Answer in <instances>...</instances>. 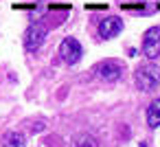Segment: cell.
Listing matches in <instances>:
<instances>
[{"instance_id":"cell-9","label":"cell","mask_w":160,"mask_h":147,"mask_svg":"<svg viewBox=\"0 0 160 147\" xmlns=\"http://www.w3.org/2000/svg\"><path fill=\"white\" fill-rule=\"evenodd\" d=\"M72 147H99V140L90 134H79L75 140H72Z\"/></svg>"},{"instance_id":"cell-11","label":"cell","mask_w":160,"mask_h":147,"mask_svg":"<svg viewBox=\"0 0 160 147\" xmlns=\"http://www.w3.org/2000/svg\"><path fill=\"white\" fill-rule=\"evenodd\" d=\"M42 129H44V123H42V121H40V123H35V125H33V132H42Z\"/></svg>"},{"instance_id":"cell-1","label":"cell","mask_w":160,"mask_h":147,"mask_svg":"<svg viewBox=\"0 0 160 147\" xmlns=\"http://www.w3.org/2000/svg\"><path fill=\"white\" fill-rule=\"evenodd\" d=\"M134 84H136V88L142 90V92H153V90L160 86V68H158L156 64H145V66L136 68Z\"/></svg>"},{"instance_id":"cell-7","label":"cell","mask_w":160,"mask_h":147,"mask_svg":"<svg viewBox=\"0 0 160 147\" xmlns=\"http://www.w3.org/2000/svg\"><path fill=\"white\" fill-rule=\"evenodd\" d=\"M2 145L5 147H27V136L22 132H7L2 136Z\"/></svg>"},{"instance_id":"cell-2","label":"cell","mask_w":160,"mask_h":147,"mask_svg":"<svg viewBox=\"0 0 160 147\" xmlns=\"http://www.w3.org/2000/svg\"><path fill=\"white\" fill-rule=\"evenodd\" d=\"M92 75L101 81H108V84H114L118 81L123 75H125V66L116 59H108V62H101L92 68Z\"/></svg>"},{"instance_id":"cell-8","label":"cell","mask_w":160,"mask_h":147,"mask_svg":"<svg viewBox=\"0 0 160 147\" xmlns=\"http://www.w3.org/2000/svg\"><path fill=\"white\" fill-rule=\"evenodd\" d=\"M147 125L149 127H160V99L149 103V108H147Z\"/></svg>"},{"instance_id":"cell-6","label":"cell","mask_w":160,"mask_h":147,"mask_svg":"<svg viewBox=\"0 0 160 147\" xmlns=\"http://www.w3.org/2000/svg\"><path fill=\"white\" fill-rule=\"evenodd\" d=\"M81 44L75 40V38H66V40H62V44H59V57L66 62V64H77L79 59H81Z\"/></svg>"},{"instance_id":"cell-5","label":"cell","mask_w":160,"mask_h":147,"mask_svg":"<svg viewBox=\"0 0 160 147\" xmlns=\"http://www.w3.org/2000/svg\"><path fill=\"white\" fill-rule=\"evenodd\" d=\"M121 31H123V20H121V18H116V16H108V18L99 20L97 33H99L101 40H112V38H116Z\"/></svg>"},{"instance_id":"cell-3","label":"cell","mask_w":160,"mask_h":147,"mask_svg":"<svg viewBox=\"0 0 160 147\" xmlns=\"http://www.w3.org/2000/svg\"><path fill=\"white\" fill-rule=\"evenodd\" d=\"M46 33H48L46 24H42V22L31 24V27L24 31V48H27V51H38V48L42 46V42L46 40Z\"/></svg>"},{"instance_id":"cell-10","label":"cell","mask_w":160,"mask_h":147,"mask_svg":"<svg viewBox=\"0 0 160 147\" xmlns=\"http://www.w3.org/2000/svg\"><path fill=\"white\" fill-rule=\"evenodd\" d=\"M125 11H145V5H121Z\"/></svg>"},{"instance_id":"cell-4","label":"cell","mask_w":160,"mask_h":147,"mask_svg":"<svg viewBox=\"0 0 160 147\" xmlns=\"http://www.w3.org/2000/svg\"><path fill=\"white\" fill-rule=\"evenodd\" d=\"M142 53L149 59L160 57V29L158 27H151V29L145 31V35H142Z\"/></svg>"}]
</instances>
